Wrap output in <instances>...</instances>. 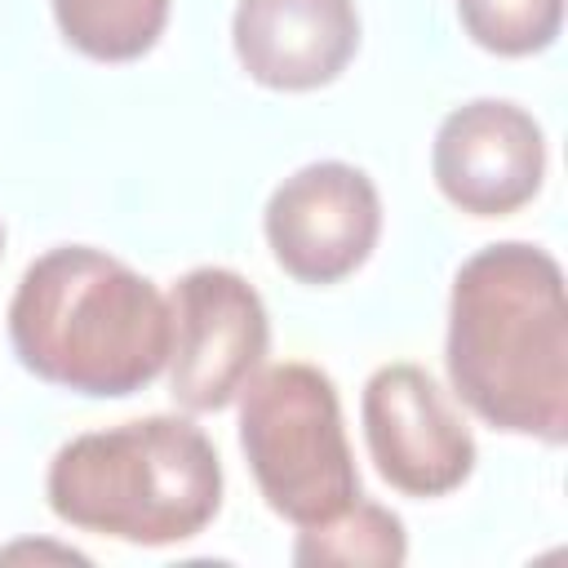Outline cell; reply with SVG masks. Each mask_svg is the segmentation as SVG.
Masks as SVG:
<instances>
[{
  "label": "cell",
  "mask_w": 568,
  "mask_h": 568,
  "mask_svg": "<svg viewBox=\"0 0 568 568\" xmlns=\"http://www.w3.org/2000/svg\"><path fill=\"white\" fill-rule=\"evenodd\" d=\"M231 44L248 80L275 93L333 84L359 49L355 0H240Z\"/></svg>",
  "instance_id": "9c48e42d"
},
{
  "label": "cell",
  "mask_w": 568,
  "mask_h": 568,
  "mask_svg": "<svg viewBox=\"0 0 568 568\" xmlns=\"http://www.w3.org/2000/svg\"><path fill=\"white\" fill-rule=\"evenodd\" d=\"M235 399L244 462L280 519L311 528L359 497L342 399L324 368L302 359L257 368Z\"/></svg>",
  "instance_id": "277c9868"
},
{
  "label": "cell",
  "mask_w": 568,
  "mask_h": 568,
  "mask_svg": "<svg viewBox=\"0 0 568 568\" xmlns=\"http://www.w3.org/2000/svg\"><path fill=\"white\" fill-rule=\"evenodd\" d=\"M0 244H4V226H0Z\"/></svg>",
  "instance_id": "4fadbf2b"
},
{
  "label": "cell",
  "mask_w": 568,
  "mask_h": 568,
  "mask_svg": "<svg viewBox=\"0 0 568 568\" xmlns=\"http://www.w3.org/2000/svg\"><path fill=\"white\" fill-rule=\"evenodd\" d=\"M462 31L497 53V58H528L559 40L564 0H457Z\"/></svg>",
  "instance_id": "7c38bea8"
},
{
  "label": "cell",
  "mask_w": 568,
  "mask_h": 568,
  "mask_svg": "<svg viewBox=\"0 0 568 568\" xmlns=\"http://www.w3.org/2000/svg\"><path fill=\"white\" fill-rule=\"evenodd\" d=\"M430 173L453 209L470 217H506L541 191L546 133L519 102L470 98L439 120Z\"/></svg>",
  "instance_id": "ba28073f"
},
{
  "label": "cell",
  "mask_w": 568,
  "mask_h": 568,
  "mask_svg": "<svg viewBox=\"0 0 568 568\" xmlns=\"http://www.w3.org/2000/svg\"><path fill=\"white\" fill-rule=\"evenodd\" d=\"M9 346L49 386L124 399L169 368V297L106 248L58 244L9 297Z\"/></svg>",
  "instance_id": "7a4b0ae2"
},
{
  "label": "cell",
  "mask_w": 568,
  "mask_h": 568,
  "mask_svg": "<svg viewBox=\"0 0 568 568\" xmlns=\"http://www.w3.org/2000/svg\"><path fill=\"white\" fill-rule=\"evenodd\" d=\"M169 320L173 404L186 413L235 404L271 346V320L257 288L231 266H191L169 293Z\"/></svg>",
  "instance_id": "5b68a950"
},
{
  "label": "cell",
  "mask_w": 568,
  "mask_h": 568,
  "mask_svg": "<svg viewBox=\"0 0 568 568\" xmlns=\"http://www.w3.org/2000/svg\"><path fill=\"white\" fill-rule=\"evenodd\" d=\"M408 559V532L395 510L355 497L342 515L297 528V568H399Z\"/></svg>",
  "instance_id": "30bf717a"
},
{
  "label": "cell",
  "mask_w": 568,
  "mask_h": 568,
  "mask_svg": "<svg viewBox=\"0 0 568 568\" xmlns=\"http://www.w3.org/2000/svg\"><path fill=\"white\" fill-rule=\"evenodd\" d=\"M359 422L377 475L404 497H444L475 470V435L417 364H382L364 382Z\"/></svg>",
  "instance_id": "52a82bcc"
},
{
  "label": "cell",
  "mask_w": 568,
  "mask_h": 568,
  "mask_svg": "<svg viewBox=\"0 0 568 568\" xmlns=\"http://www.w3.org/2000/svg\"><path fill=\"white\" fill-rule=\"evenodd\" d=\"M453 395L493 430L568 439V297L559 262L524 240L470 253L448 293Z\"/></svg>",
  "instance_id": "6da1fadb"
},
{
  "label": "cell",
  "mask_w": 568,
  "mask_h": 568,
  "mask_svg": "<svg viewBox=\"0 0 568 568\" xmlns=\"http://www.w3.org/2000/svg\"><path fill=\"white\" fill-rule=\"evenodd\" d=\"M271 257L297 284H337L355 275L382 235V195L346 160H311L288 173L262 213Z\"/></svg>",
  "instance_id": "8992f818"
},
{
  "label": "cell",
  "mask_w": 568,
  "mask_h": 568,
  "mask_svg": "<svg viewBox=\"0 0 568 568\" xmlns=\"http://www.w3.org/2000/svg\"><path fill=\"white\" fill-rule=\"evenodd\" d=\"M58 31L93 62H133L155 49L169 0H53Z\"/></svg>",
  "instance_id": "8fae6325"
},
{
  "label": "cell",
  "mask_w": 568,
  "mask_h": 568,
  "mask_svg": "<svg viewBox=\"0 0 568 568\" xmlns=\"http://www.w3.org/2000/svg\"><path fill=\"white\" fill-rule=\"evenodd\" d=\"M44 497L80 532L178 546L222 510V457L195 422L151 413L67 439L49 462Z\"/></svg>",
  "instance_id": "3957f363"
}]
</instances>
